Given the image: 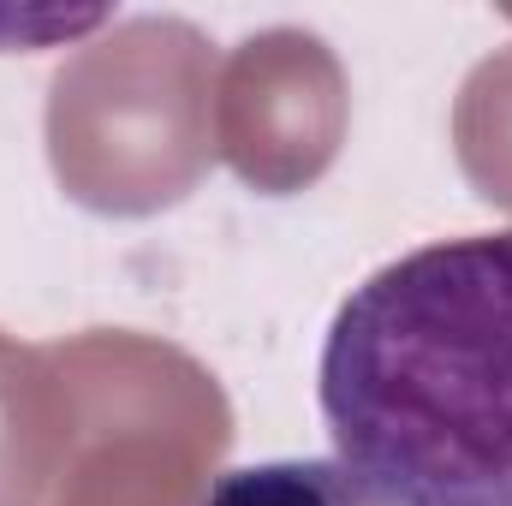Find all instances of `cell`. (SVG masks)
I'll return each instance as SVG.
<instances>
[{
    "instance_id": "6da1fadb",
    "label": "cell",
    "mask_w": 512,
    "mask_h": 506,
    "mask_svg": "<svg viewBox=\"0 0 512 506\" xmlns=\"http://www.w3.org/2000/svg\"><path fill=\"white\" fill-rule=\"evenodd\" d=\"M316 381L340 465L382 506H512V233L376 268Z\"/></svg>"
},
{
    "instance_id": "7a4b0ae2",
    "label": "cell",
    "mask_w": 512,
    "mask_h": 506,
    "mask_svg": "<svg viewBox=\"0 0 512 506\" xmlns=\"http://www.w3.org/2000/svg\"><path fill=\"white\" fill-rule=\"evenodd\" d=\"M48 161L96 215H161L215 161V48L191 18H126L48 84Z\"/></svg>"
},
{
    "instance_id": "3957f363",
    "label": "cell",
    "mask_w": 512,
    "mask_h": 506,
    "mask_svg": "<svg viewBox=\"0 0 512 506\" xmlns=\"http://www.w3.org/2000/svg\"><path fill=\"white\" fill-rule=\"evenodd\" d=\"M72 387V459L54 506H203L233 447L215 376L167 340L96 328L54 346Z\"/></svg>"
},
{
    "instance_id": "277c9868",
    "label": "cell",
    "mask_w": 512,
    "mask_h": 506,
    "mask_svg": "<svg viewBox=\"0 0 512 506\" xmlns=\"http://www.w3.org/2000/svg\"><path fill=\"white\" fill-rule=\"evenodd\" d=\"M346 137V72L310 30L245 36L215 90V155L268 191H304L322 179Z\"/></svg>"
},
{
    "instance_id": "5b68a950",
    "label": "cell",
    "mask_w": 512,
    "mask_h": 506,
    "mask_svg": "<svg viewBox=\"0 0 512 506\" xmlns=\"http://www.w3.org/2000/svg\"><path fill=\"white\" fill-rule=\"evenodd\" d=\"M72 459V387L54 346L0 334V506H48Z\"/></svg>"
},
{
    "instance_id": "8992f818",
    "label": "cell",
    "mask_w": 512,
    "mask_h": 506,
    "mask_svg": "<svg viewBox=\"0 0 512 506\" xmlns=\"http://www.w3.org/2000/svg\"><path fill=\"white\" fill-rule=\"evenodd\" d=\"M453 149L483 203L512 209V48L489 54L453 108Z\"/></svg>"
},
{
    "instance_id": "52a82bcc",
    "label": "cell",
    "mask_w": 512,
    "mask_h": 506,
    "mask_svg": "<svg viewBox=\"0 0 512 506\" xmlns=\"http://www.w3.org/2000/svg\"><path fill=\"white\" fill-rule=\"evenodd\" d=\"M203 506H382L340 459H268L227 471Z\"/></svg>"
},
{
    "instance_id": "ba28073f",
    "label": "cell",
    "mask_w": 512,
    "mask_h": 506,
    "mask_svg": "<svg viewBox=\"0 0 512 506\" xmlns=\"http://www.w3.org/2000/svg\"><path fill=\"white\" fill-rule=\"evenodd\" d=\"M114 24L108 6L90 12H54V6H0V54H30V48H60L72 36H90Z\"/></svg>"
}]
</instances>
